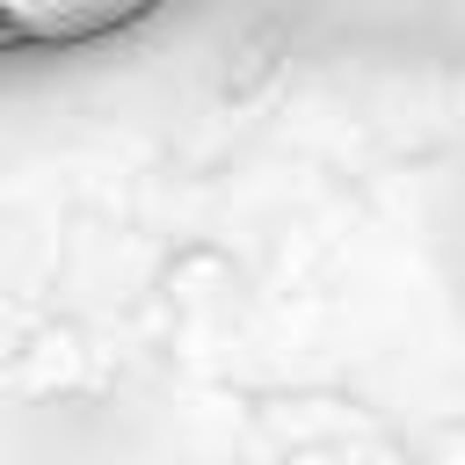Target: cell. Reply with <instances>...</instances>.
<instances>
[{"mask_svg": "<svg viewBox=\"0 0 465 465\" xmlns=\"http://www.w3.org/2000/svg\"><path fill=\"white\" fill-rule=\"evenodd\" d=\"M160 7L167 0H0V58H51V51L109 44Z\"/></svg>", "mask_w": 465, "mask_h": 465, "instance_id": "1", "label": "cell"}]
</instances>
